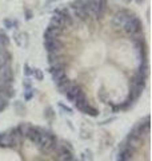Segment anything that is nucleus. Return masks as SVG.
Listing matches in <instances>:
<instances>
[{
    "label": "nucleus",
    "mask_w": 152,
    "mask_h": 161,
    "mask_svg": "<svg viewBox=\"0 0 152 161\" xmlns=\"http://www.w3.org/2000/svg\"><path fill=\"white\" fill-rule=\"evenodd\" d=\"M47 63L59 92L89 117L134 108L148 78V47L138 14L112 0H72L44 32Z\"/></svg>",
    "instance_id": "obj_1"
},
{
    "label": "nucleus",
    "mask_w": 152,
    "mask_h": 161,
    "mask_svg": "<svg viewBox=\"0 0 152 161\" xmlns=\"http://www.w3.org/2000/svg\"><path fill=\"white\" fill-rule=\"evenodd\" d=\"M0 161H79L73 148L52 130L29 122L0 133Z\"/></svg>",
    "instance_id": "obj_2"
},
{
    "label": "nucleus",
    "mask_w": 152,
    "mask_h": 161,
    "mask_svg": "<svg viewBox=\"0 0 152 161\" xmlns=\"http://www.w3.org/2000/svg\"><path fill=\"white\" fill-rule=\"evenodd\" d=\"M118 161H149V119H140L127 134L119 150Z\"/></svg>",
    "instance_id": "obj_3"
},
{
    "label": "nucleus",
    "mask_w": 152,
    "mask_h": 161,
    "mask_svg": "<svg viewBox=\"0 0 152 161\" xmlns=\"http://www.w3.org/2000/svg\"><path fill=\"white\" fill-rule=\"evenodd\" d=\"M15 95L13 55L7 35L0 30V114Z\"/></svg>",
    "instance_id": "obj_4"
}]
</instances>
